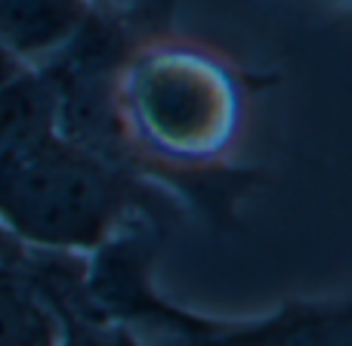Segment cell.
I'll list each match as a JSON object with an SVG mask.
<instances>
[{"mask_svg": "<svg viewBox=\"0 0 352 346\" xmlns=\"http://www.w3.org/2000/svg\"><path fill=\"white\" fill-rule=\"evenodd\" d=\"M93 3H124V0H93Z\"/></svg>", "mask_w": 352, "mask_h": 346, "instance_id": "ba28073f", "label": "cell"}, {"mask_svg": "<svg viewBox=\"0 0 352 346\" xmlns=\"http://www.w3.org/2000/svg\"><path fill=\"white\" fill-rule=\"evenodd\" d=\"M176 3H93L43 68L56 84L62 133L170 195L210 229L235 232L244 198L266 182L260 167L241 164L250 109L278 78L182 34Z\"/></svg>", "mask_w": 352, "mask_h": 346, "instance_id": "6da1fadb", "label": "cell"}, {"mask_svg": "<svg viewBox=\"0 0 352 346\" xmlns=\"http://www.w3.org/2000/svg\"><path fill=\"white\" fill-rule=\"evenodd\" d=\"M182 213L170 195L90 152L62 127L0 167V223L31 248L87 254L136 217L173 229Z\"/></svg>", "mask_w": 352, "mask_h": 346, "instance_id": "3957f363", "label": "cell"}, {"mask_svg": "<svg viewBox=\"0 0 352 346\" xmlns=\"http://www.w3.org/2000/svg\"><path fill=\"white\" fill-rule=\"evenodd\" d=\"M170 226L152 217L124 223L87 250V291L127 346H349V297H291L263 316L217 318L167 300L155 288V263Z\"/></svg>", "mask_w": 352, "mask_h": 346, "instance_id": "7a4b0ae2", "label": "cell"}, {"mask_svg": "<svg viewBox=\"0 0 352 346\" xmlns=\"http://www.w3.org/2000/svg\"><path fill=\"white\" fill-rule=\"evenodd\" d=\"M19 244H22V241H19V238L12 235V232L6 229L3 223H0V263H3L6 257H12V254H16V248H19Z\"/></svg>", "mask_w": 352, "mask_h": 346, "instance_id": "8992f818", "label": "cell"}, {"mask_svg": "<svg viewBox=\"0 0 352 346\" xmlns=\"http://www.w3.org/2000/svg\"><path fill=\"white\" fill-rule=\"evenodd\" d=\"M90 10L93 0H0V47L22 62L47 59Z\"/></svg>", "mask_w": 352, "mask_h": 346, "instance_id": "277c9868", "label": "cell"}, {"mask_svg": "<svg viewBox=\"0 0 352 346\" xmlns=\"http://www.w3.org/2000/svg\"><path fill=\"white\" fill-rule=\"evenodd\" d=\"M19 248L0 263V346H53L59 343V325L25 279Z\"/></svg>", "mask_w": 352, "mask_h": 346, "instance_id": "5b68a950", "label": "cell"}, {"mask_svg": "<svg viewBox=\"0 0 352 346\" xmlns=\"http://www.w3.org/2000/svg\"><path fill=\"white\" fill-rule=\"evenodd\" d=\"M19 65H22V59H16V56H10L3 47H0V78H3V74H10L12 68H19Z\"/></svg>", "mask_w": 352, "mask_h": 346, "instance_id": "52a82bcc", "label": "cell"}, {"mask_svg": "<svg viewBox=\"0 0 352 346\" xmlns=\"http://www.w3.org/2000/svg\"><path fill=\"white\" fill-rule=\"evenodd\" d=\"M337 3H340V6H346V3H349V0H337Z\"/></svg>", "mask_w": 352, "mask_h": 346, "instance_id": "9c48e42d", "label": "cell"}]
</instances>
